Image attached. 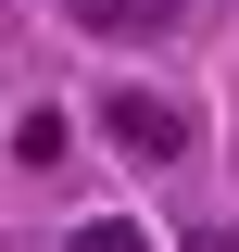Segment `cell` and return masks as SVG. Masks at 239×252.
<instances>
[{
    "instance_id": "cell-1",
    "label": "cell",
    "mask_w": 239,
    "mask_h": 252,
    "mask_svg": "<svg viewBox=\"0 0 239 252\" xmlns=\"http://www.w3.org/2000/svg\"><path fill=\"white\" fill-rule=\"evenodd\" d=\"M101 126H114L126 164H177V152H189V114H177L164 89H114V101H101Z\"/></svg>"
},
{
    "instance_id": "cell-2",
    "label": "cell",
    "mask_w": 239,
    "mask_h": 252,
    "mask_svg": "<svg viewBox=\"0 0 239 252\" xmlns=\"http://www.w3.org/2000/svg\"><path fill=\"white\" fill-rule=\"evenodd\" d=\"M63 13H76L89 38H164V26H189L202 0H63Z\"/></svg>"
},
{
    "instance_id": "cell-3",
    "label": "cell",
    "mask_w": 239,
    "mask_h": 252,
    "mask_svg": "<svg viewBox=\"0 0 239 252\" xmlns=\"http://www.w3.org/2000/svg\"><path fill=\"white\" fill-rule=\"evenodd\" d=\"M13 164H38V177H51V164H63V114H51V101H38V114L13 126Z\"/></svg>"
},
{
    "instance_id": "cell-4",
    "label": "cell",
    "mask_w": 239,
    "mask_h": 252,
    "mask_svg": "<svg viewBox=\"0 0 239 252\" xmlns=\"http://www.w3.org/2000/svg\"><path fill=\"white\" fill-rule=\"evenodd\" d=\"M63 252H151V240H139V227H126V215H89V227H76V240H63Z\"/></svg>"
},
{
    "instance_id": "cell-5",
    "label": "cell",
    "mask_w": 239,
    "mask_h": 252,
    "mask_svg": "<svg viewBox=\"0 0 239 252\" xmlns=\"http://www.w3.org/2000/svg\"><path fill=\"white\" fill-rule=\"evenodd\" d=\"M189 252H239V240H227V227H202V240H189Z\"/></svg>"
}]
</instances>
